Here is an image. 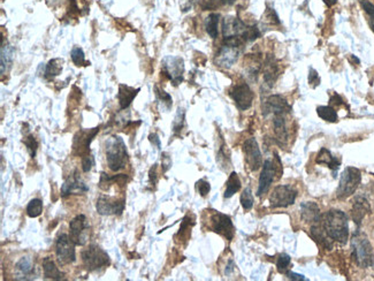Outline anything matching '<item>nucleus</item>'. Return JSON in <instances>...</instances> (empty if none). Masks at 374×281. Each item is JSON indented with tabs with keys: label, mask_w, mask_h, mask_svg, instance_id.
<instances>
[{
	"label": "nucleus",
	"mask_w": 374,
	"mask_h": 281,
	"mask_svg": "<svg viewBox=\"0 0 374 281\" xmlns=\"http://www.w3.org/2000/svg\"><path fill=\"white\" fill-rule=\"evenodd\" d=\"M321 224L324 226L326 234L333 241L345 245L349 240V221L348 217L341 210H329L322 215Z\"/></svg>",
	"instance_id": "obj_1"
},
{
	"label": "nucleus",
	"mask_w": 374,
	"mask_h": 281,
	"mask_svg": "<svg viewBox=\"0 0 374 281\" xmlns=\"http://www.w3.org/2000/svg\"><path fill=\"white\" fill-rule=\"evenodd\" d=\"M106 162L109 170L119 172L123 170L128 163V152L123 140L120 136H111L105 142Z\"/></svg>",
	"instance_id": "obj_2"
},
{
	"label": "nucleus",
	"mask_w": 374,
	"mask_h": 281,
	"mask_svg": "<svg viewBox=\"0 0 374 281\" xmlns=\"http://www.w3.org/2000/svg\"><path fill=\"white\" fill-rule=\"evenodd\" d=\"M351 257L356 264L363 269L374 265V253L369 239L356 233L351 240Z\"/></svg>",
	"instance_id": "obj_3"
},
{
	"label": "nucleus",
	"mask_w": 374,
	"mask_h": 281,
	"mask_svg": "<svg viewBox=\"0 0 374 281\" xmlns=\"http://www.w3.org/2000/svg\"><path fill=\"white\" fill-rule=\"evenodd\" d=\"M362 181V173L356 167H346L343 171L340 183L336 190V196L339 200H345L352 194H355L357 188L359 187Z\"/></svg>",
	"instance_id": "obj_4"
},
{
	"label": "nucleus",
	"mask_w": 374,
	"mask_h": 281,
	"mask_svg": "<svg viewBox=\"0 0 374 281\" xmlns=\"http://www.w3.org/2000/svg\"><path fill=\"white\" fill-rule=\"evenodd\" d=\"M82 262H83L85 269L91 271V272L104 269V267H107L111 264L107 252H105L97 245H91L83 250Z\"/></svg>",
	"instance_id": "obj_5"
},
{
	"label": "nucleus",
	"mask_w": 374,
	"mask_h": 281,
	"mask_svg": "<svg viewBox=\"0 0 374 281\" xmlns=\"http://www.w3.org/2000/svg\"><path fill=\"white\" fill-rule=\"evenodd\" d=\"M297 197V190L290 184H282L273 189L270 196V203L272 208H287L294 204Z\"/></svg>",
	"instance_id": "obj_6"
},
{
	"label": "nucleus",
	"mask_w": 374,
	"mask_h": 281,
	"mask_svg": "<svg viewBox=\"0 0 374 281\" xmlns=\"http://www.w3.org/2000/svg\"><path fill=\"white\" fill-rule=\"evenodd\" d=\"M56 255L59 265H68L76 260L75 253V243L71 241L67 234H61L56 243Z\"/></svg>",
	"instance_id": "obj_7"
},
{
	"label": "nucleus",
	"mask_w": 374,
	"mask_h": 281,
	"mask_svg": "<svg viewBox=\"0 0 374 281\" xmlns=\"http://www.w3.org/2000/svg\"><path fill=\"white\" fill-rule=\"evenodd\" d=\"M161 71L174 85H178L183 81L184 61L180 57H166L163 60Z\"/></svg>",
	"instance_id": "obj_8"
},
{
	"label": "nucleus",
	"mask_w": 374,
	"mask_h": 281,
	"mask_svg": "<svg viewBox=\"0 0 374 281\" xmlns=\"http://www.w3.org/2000/svg\"><path fill=\"white\" fill-rule=\"evenodd\" d=\"M89 221L84 214H78L69 224V238L75 246H84L89 238Z\"/></svg>",
	"instance_id": "obj_9"
},
{
	"label": "nucleus",
	"mask_w": 374,
	"mask_h": 281,
	"mask_svg": "<svg viewBox=\"0 0 374 281\" xmlns=\"http://www.w3.org/2000/svg\"><path fill=\"white\" fill-rule=\"evenodd\" d=\"M229 95H231L233 101L235 102L238 108L241 109V111H245V109L251 107L253 98H255V95H253L251 88H250L245 82L236 84L235 87L232 89L231 92H229Z\"/></svg>",
	"instance_id": "obj_10"
},
{
	"label": "nucleus",
	"mask_w": 374,
	"mask_h": 281,
	"mask_svg": "<svg viewBox=\"0 0 374 281\" xmlns=\"http://www.w3.org/2000/svg\"><path fill=\"white\" fill-rule=\"evenodd\" d=\"M211 228L213 232L225 236L229 241L234 238V225H233L231 217L227 214L214 211V213L211 215Z\"/></svg>",
	"instance_id": "obj_11"
},
{
	"label": "nucleus",
	"mask_w": 374,
	"mask_h": 281,
	"mask_svg": "<svg viewBox=\"0 0 374 281\" xmlns=\"http://www.w3.org/2000/svg\"><path fill=\"white\" fill-rule=\"evenodd\" d=\"M277 167H282L281 163L276 164L273 160L267 159L265 163L263 164V170L259 176V183H258V190H257V196H263L264 194H266L269 191L271 184L273 183L274 179L276 176V169Z\"/></svg>",
	"instance_id": "obj_12"
},
{
	"label": "nucleus",
	"mask_w": 374,
	"mask_h": 281,
	"mask_svg": "<svg viewBox=\"0 0 374 281\" xmlns=\"http://www.w3.org/2000/svg\"><path fill=\"white\" fill-rule=\"evenodd\" d=\"M125 198H122V200H115V198L106 196V195H102L97 200L96 210L102 215L121 214L123 210H125Z\"/></svg>",
	"instance_id": "obj_13"
},
{
	"label": "nucleus",
	"mask_w": 374,
	"mask_h": 281,
	"mask_svg": "<svg viewBox=\"0 0 374 281\" xmlns=\"http://www.w3.org/2000/svg\"><path fill=\"white\" fill-rule=\"evenodd\" d=\"M239 56V46L225 44L219 49L218 53L215 54L214 64L221 68H231L238 61Z\"/></svg>",
	"instance_id": "obj_14"
},
{
	"label": "nucleus",
	"mask_w": 374,
	"mask_h": 281,
	"mask_svg": "<svg viewBox=\"0 0 374 281\" xmlns=\"http://www.w3.org/2000/svg\"><path fill=\"white\" fill-rule=\"evenodd\" d=\"M243 151H244L245 156V163L250 170L257 171L263 166L262 152H260L258 143L253 137L245 140L244 145H243Z\"/></svg>",
	"instance_id": "obj_15"
},
{
	"label": "nucleus",
	"mask_w": 374,
	"mask_h": 281,
	"mask_svg": "<svg viewBox=\"0 0 374 281\" xmlns=\"http://www.w3.org/2000/svg\"><path fill=\"white\" fill-rule=\"evenodd\" d=\"M99 132V127L94 129H89V130H81L78 132L76 135L74 137V142H73V150L75 153L77 155H81L82 157H84L88 153H90V144L94 140V137L97 135V133Z\"/></svg>",
	"instance_id": "obj_16"
},
{
	"label": "nucleus",
	"mask_w": 374,
	"mask_h": 281,
	"mask_svg": "<svg viewBox=\"0 0 374 281\" xmlns=\"http://www.w3.org/2000/svg\"><path fill=\"white\" fill-rule=\"evenodd\" d=\"M291 107L288 105L282 96L280 95H272L266 99L265 104H264L263 112L265 115H269L270 113L275 114H286V113L290 112Z\"/></svg>",
	"instance_id": "obj_17"
},
{
	"label": "nucleus",
	"mask_w": 374,
	"mask_h": 281,
	"mask_svg": "<svg viewBox=\"0 0 374 281\" xmlns=\"http://www.w3.org/2000/svg\"><path fill=\"white\" fill-rule=\"evenodd\" d=\"M246 27L248 26L241 19L227 16L222 21V35H224V38H228V37H241L242 38Z\"/></svg>",
	"instance_id": "obj_18"
},
{
	"label": "nucleus",
	"mask_w": 374,
	"mask_h": 281,
	"mask_svg": "<svg viewBox=\"0 0 374 281\" xmlns=\"http://www.w3.org/2000/svg\"><path fill=\"white\" fill-rule=\"evenodd\" d=\"M89 190L82 179L78 176L77 172H75L73 176H70L65 181L63 187H61V196L66 197L71 194H84Z\"/></svg>",
	"instance_id": "obj_19"
},
{
	"label": "nucleus",
	"mask_w": 374,
	"mask_h": 281,
	"mask_svg": "<svg viewBox=\"0 0 374 281\" xmlns=\"http://www.w3.org/2000/svg\"><path fill=\"white\" fill-rule=\"evenodd\" d=\"M371 210L370 203L367 202L365 197L363 196H357L355 200H353L352 203V208H351V218L352 220L355 221L356 225H360L362 224V220L364 217L369 213Z\"/></svg>",
	"instance_id": "obj_20"
},
{
	"label": "nucleus",
	"mask_w": 374,
	"mask_h": 281,
	"mask_svg": "<svg viewBox=\"0 0 374 281\" xmlns=\"http://www.w3.org/2000/svg\"><path fill=\"white\" fill-rule=\"evenodd\" d=\"M301 215L302 219L308 224H317L321 221L322 215L320 213V209L314 202H304L301 204Z\"/></svg>",
	"instance_id": "obj_21"
},
{
	"label": "nucleus",
	"mask_w": 374,
	"mask_h": 281,
	"mask_svg": "<svg viewBox=\"0 0 374 281\" xmlns=\"http://www.w3.org/2000/svg\"><path fill=\"white\" fill-rule=\"evenodd\" d=\"M34 270H35V265H34V260L32 257H22L15 265L16 279L29 280V277L33 276Z\"/></svg>",
	"instance_id": "obj_22"
},
{
	"label": "nucleus",
	"mask_w": 374,
	"mask_h": 281,
	"mask_svg": "<svg viewBox=\"0 0 374 281\" xmlns=\"http://www.w3.org/2000/svg\"><path fill=\"white\" fill-rule=\"evenodd\" d=\"M139 90L140 89H134V88L128 87V85H125V84L119 85L118 98H119L120 106H121L122 109L129 107L130 104H132L133 101H134V98L136 97L137 94L139 92Z\"/></svg>",
	"instance_id": "obj_23"
},
{
	"label": "nucleus",
	"mask_w": 374,
	"mask_h": 281,
	"mask_svg": "<svg viewBox=\"0 0 374 281\" xmlns=\"http://www.w3.org/2000/svg\"><path fill=\"white\" fill-rule=\"evenodd\" d=\"M315 163L319 165H327L333 171H338L341 165V160L333 156L331 151L326 148H322L319 151L317 158H315Z\"/></svg>",
	"instance_id": "obj_24"
},
{
	"label": "nucleus",
	"mask_w": 374,
	"mask_h": 281,
	"mask_svg": "<svg viewBox=\"0 0 374 281\" xmlns=\"http://www.w3.org/2000/svg\"><path fill=\"white\" fill-rule=\"evenodd\" d=\"M1 74L5 75L12 68L13 60H14V49L9 44H2L1 46Z\"/></svg>",
	"instance_id": "obj_25"
},
{
	"label": "nucleus",
	"mask_w": 374,
	"mask_h": 281,
	"mask_svg": "<svg viewBox=\"0 0 374 281\" xmlns=\"http://www.w3.org/2000/svg\"><path fill=\"white\" fill-rule=\"evenodd\" d=\"M43 271L44 277H45L46 279L61 280L64 278V273L58 269L56 263H54L50 257H45V258L43 259Z\"/></svg>",
	"instance_id": "obj_26"
},
{
	"label": "nucleus",
	"mask_w": 374,
	"mask_h": 281,
	"mask_svg": "<svg viewBox=\"0 0 374 281\" xmlns=\"http://www.w3.org/2000/svg\"><path fill=\"white\" fill-rule=\"evenodd\" d=\"M127 180H128V177H127L126 174H118V176H108L107 174L102 172V176H101V181H99V188H101L102 190H105L107 191L109 188L112 187L113 183H120L121 186H125V184L127 183Z\"/></svg>",
	"instance_id": "obj_27"
},
{
	"label": "nucleus",
	"mask_w": 374,
	"mask_h": 281,
	"mask_svg": "<svg viewBox=\"0 0 374 281\" xmlns=\"http://www.w3.org/2000/svg\"><path fill=\"white\" fill-rule=\"evenodd\" d=\"M274 125V133H275L276 139L279 142L284 143V140L288 139V132L286 128V120H284V114H275L273 119Z\"/></svg>",
	"instance_id": "obj_28"
},
{
	"label": "nucleus",
	"mask_w": 374,
	"mask_h": 281,
	"mask_svg": "<svg viewBox=\"0 0 374 281\" xmlns=\"http://www.w3.org/2000/svg\"><path fill=\"white\" fill-rule=\"evenodd\" d=\"M63 64L64 59H61V58H56V59L50 60L49 64L46 65L45 70H44V76L47 80H53L54 77L58 76L63 71Z\"/></svg>",
	"instance_id": "obj_29"
},
{
	"label": "nucleus",
	"mask_w": 374,
	"mask_h": 281,
	"mask_svg": "<svg viewBox=\"0 0 374 281\" xmlns=\"http://www.w3.org/2000/svg\"><path fill=\"white\" fill-rule=\"evenodd\" d=\"M276 73L277 66L275 64V60H274L272 57H269L265 63V73H264V77H265V83L269 85L270 88H272L274 82H275Z\"/></svg>",
	"instance_id": "obj_30"
},
{
	"label": "nucleus",
	"mask_w": 374,
	"mask_h": 281,
	"mask_svg": "<svg viewBox=\"0 0 374 281\" xmlns=\"http://www.w3.org/2000/svg\"><path fill=\"white\" fill-rule=\"evenodd\" d=\"M219 21H220V15L217 14V13H212L205 20V29H206L208 36L213 39L217 38L219 35Z\"/></svg>",
	"instance_id": "obj_31"
},
{
	"label": "nucleus",
	"mask_w": 374,
	"mask_h": 281,
	"mask_svg": "<svg viewBox=\"0 0 374 281\" xmlns=\"http://www.w3.org/2000/svg\"><path fill=\"white\" fill-rule=\"evenodd\" d=\"M239 189H241V180H239L238 173L232 172L231 176H229L228 177L227 186H226V190L224 195L225 198L233 197Z\"/></svg>",
	"instance_id": "obj_32"
},
{
	"label": "nucleus",
	"mask_w": 374,
	"mask_h": 281,
	"mask_svg": "<svg viewBox=\"0 0 374 281\" xmlns=\"http://www.w3.org/2000/svg\"><path fill=\"white\" fill-rule=\"evenodd\" d=\"M317 113L319 118L327 122H336L338 121V113L332 106H319L317 108Z\"/></svg>",
	"instance_id": "obj_33"
},
{
	"label": "nucleus",
	"mask_w": 374,
	"mask_h": 281,
	"mask_svg": "<svg viewBox=\"0 0 374 281\" xmlns=\"http://www.w3.org/2000/svg\"><path fill=\"white\" fill-rule=\"evenodd\" d=\"M43 212V202L39 198H34L27 205V214L30 218H37Z\"/></svg>",
	"instance_id": "obj_34"
},
{
	"label": "nucleus",
	"mask_w": 374,
	"mask_h": 281,
	"mask_svg": "<svg viewBox=\"0 0 374 281\" xmlns=\"http://www.w3.org/2000/svg\"><path fill=\"white\" fill-rule=\"evenodd\" d=\"M70 57H71V60H73V63L75 65H76L77 67L87 66L88 63H87V61H85L84 52H83V50L81 49V47L74 46L73 50H71Z\"/></svg>",
	"instance_id": "obj_35"
},
{
	"label": "nucleus",
	"mask_w": 374,
	"mask_h": 281,
	"mask_svg": "<svg viewBox=\"0 0 374 281\" xmlns=\"http://www.w3.org/2000/svg\"><path fill=\"white\" fill-rule=\"evenodd\" d=\"M239 201H241L242 207L245 211L251 210L252 207H253V196H252V193H251V189H250L249 187H246L245 189L242 191Z\"/></svg>",
	"instance_id": "obj_36"
},
{
	"label": "nucleus",
	"mask_w": 374,
	"mask_h": 281,
	"mask_svg": "<svg viewBox=\"0 0 374 281\" xmlns=\"http://www.w3.org/2000/svg\"><path fill=\"white\" fill-rule=\"evenodd\" d=\"M260 37V32L257 26H248L246 27L244 34H243L242 39L244 42H252Z\"/></svg>",
	"instance_id": "obj_37"
},
{
	"label": "nucleus",
	"mask_w": 374,
	"mask_h": 281,
	"mask_svg": "<svg viewBox=\"0 0 374 281\" xmlns=\"http://www.w3.org/2000/svg\"><path fill=\"white\" fill-rule=\"evenodd\" d=\"M184 116L185 112L183 108H178L176 115H175L174 122H173V132L174 134H178L183 128L184 126Z\"/></svg>",
	"instance_id": "obj_38"
},
{
	"label": "nucleus",
	"mask_w": 374,
	"mask_h": 281,
	"mask_svg": "<svg viewBox=\"0 0 374 281\" xmlns=\"http://www.w3.org/2000/svg\"><path fill=\"white\" fill-rule=\"evenodd\" d=\"M154 91H156V96H157L158 101H159V103L163 104V107H165L166 109H170V106H171V97L170 96L168 95L166 91L160 90V89L158 87L154 88Z\"/></svg>",
	"instance_id": "obj_39"
},
{
	"label": "nucleus",
	"mask_w": 374,
	"mask_h": 281,
	"mask_svg": "<svg viewBox=\"0 0 374 281\" xmlns=\"http://www.w3.org/2000/svg\"><path fill=\"white\" fill-rule=\"evenodd\" d=\"M236 0H204V2L202 4V7L204 9H211V8H217L219 6L224 5H233Z\"/></svg>",
	"instance_id": "obj_40"
},
{
	"label": "nucleus",
	"mask_w": 374,
	"mask_h": 281,
	"mask_svg": "<svg viewBox=\"0 0 374 281\" xmlns=\"http://www.w3.org/2000/svg\"><path fill=\"white\" fill-rule=\"evenodd\" d=\"M23 143H25L27 149H28L30 156H32L34 158V157L36 156L37 149H38V143H37L35 137H34L33 135L27 136V137H25V140H23Z\"/></svg>",
	"instance_id": "obj_41"
},
{
	"label": "nucleus",
	"mask_w": 374,
	"mask_h": 281,
	"mask_svg": "<svg viewBox=\"0 0 374 281\" xmlns=\"http://www.w3.org/2000/svg\"><path fill=\"white\" fill-rule=\"evenodd\" d=\"M290 256L287 255V253H282V255L279 256V258L276 260V269L279 272L283 273L284 271L288 269V266L290 265Z\"/></svg>",
	"instance_id": "obj_42"
},
{
	"label": "nucleus",
	"mask_w": 374,
	"mask_h": 281,
	"mask_svg": "<svg viewBox=\"0 0 374 281\" xmlns=\"http://www.w3.org/2000/svg\"><path fill=\"white\" fill-rule=\"evenodd\" d=\"M94 165H95V159L90 153H88V155L82 157V170H83V172L85 173L90 172Z\"/></svg>",
	"instance_id": "obj_43"
},
{
	"label": "nucleus",
	"mask_w": 374,
	"mask_h": 281,
	"mask_svg": "<svg viewBox=\"0 0 374 281\" xmlns=\"http://www.w3.org/2000/svg\"><path fill=\"white\" fill-rule=\"evenodd\" d=\"M197 189H198V191H200L201 196L205 197L208 193H210V190H211V184L208 183L206 180H203V179H202V180H200V181H198V182H197Z\"/></svg>",
	"instance_id": "obj_44"
},
{
	"label": "nucleus",
	"mask_w": 374,
	"mask_h": 281,
	"mask_svg": "<svg viewBox=\"0 0 374 281\" xmlns=\"http://www.w3.org/2000/svg\"><path fill=\"white\" fill-rule=\"evenodd\" d=\"M362 6L366 14L370 16V21H374V5L372 2L367 1V0H363Z\"/></svg>",
	"instance_id": "obj_45"
},
{
	"label": "nucleus",
	"mask_w": 374,
	"mask_h": 281,
	"mask_svg": "<svg viewBox=\"0 0 374 281\" xmlns=\"http://www.w3.org/2000/svg\"><path fill=\"white\" fill-rule=\"evenodd\" d=\"M308 83H310L313 88L318 87L319 83H320V77H319V74L313 70V68H311L310 74H308Z\"/></svg>",
	"instance_id": "obj_46"
},
{
	"label": "nucleus",
	"mask_w": 374,
	"mask_h": 281,
	"mask_svg": "<svg viewBox=\"0 0 374 281\" xmlns=\"http://www.w3.org/2000/svg\"><path fill=\"white\" fill-rule=\"evenodd\" d=\"M266 18H267V21L272 23V25H280L279 16H277V14L275 13V11H274V9L267 8Z\"/></svg>",
	"instance_id": "obj_47"
},
{
	"label": "nucleus",
	"mask_w": 374,
	"mask_h": 281,
	"mask_svg": "<svg viewBox=\"0 0 374 281\" xmlns=\"http://www.w3.org/2000/svg\"><path fill=\"white\" fill-rule=\"evenodd\" d=\"M171 166V159L167 153H163V159H161V167H163V172H167Z\"/></svg>",
	"instance_id": "obj_48"
},
{
	"label": "nucleus",
	"mask_w": 374,
	"mask_h": 281,
	"mask_svg": "<svg viewBox=\"0 0 374 281\" xmlns=\"http://www.w3.org/2000/svg\"><path fill=\"white\" fill-rule=\"evenodd\" d=\"M157 169H158V165L157 164H154V165L150 169V172H149V180H150V183H152V184H156L158 181Z\"/></svg>",
	"instance_id": "obj_49"
},
{
	"label": "nucleus",
	"mask_w": 374,
	"mask_h": 281,
	"mask_svg": "<svg viewBox=\"0 0 374 281\" xmlns=\"http://www.w3.org/2000/svg\"><path fill=\"white\" fill-rule=\"evenodd\" d=\"M287 278L290 280H295V281H302V280H306V278H305L304 276H302V274H297L295 272H291V271H288L287 272Z\"/></svg>",
	"instance_id": "obj_50"
},
{
	"label": "nucleus",
	"mask_w": 374,
	"mask_h": 281,
	"mask_svg": "<svg viewBox=\"0 0 374 281\" xmlns=\"http://www.w3.org/2000/svg\"><path fill=\"white\" fill-rule=\"evenodd\" d=\"M149 140L151 142V144H152L153 146H157V149H160V139L158 137L157 134H151V135L149 136Z\"/></svg>",
	"instance_id": "obj_51"
},
{
	"label": "nucleus",
	"mask_w": 374,
	"mask_h": 281,
	"mask_svg": "<svg viewBox=\"0 0 374 281\" xmlns=\"http://www.w3.org/2000/svg\"><path fill=\"white\" fill-rule=\"evenodd\" d=\"M329 103H331V104H336V105L340 106V105L343 104V99L341 97H340L339 95H334L331 98V101H329Z\"/></svg>",
	"instance_id": "obj_52"
},
{
	"label": "nucleus",
	"mask_w": 374,
	"mask_h": 281,
	"mask_svg": "<svg viewBox=\"0 0 374 281\" xmlns=\"http://www.w3.org/2000/svg\"><path fill=\"white\" fill-rule=\"evenodd\" d=\"M322 1H324L328 7H332V6H334L336 2H338V0H322Z\"/></svg>",
	"instance_id": "obj_53"
},
{
	"label": "nucleus",
	"mask_w": 374,
	"mask_h": 281,
	"mask_svg": "<svg viewBox=\"0 0 374 281\" xmlns=\"http://www.w3.org/2000/svg\"><path fill=\"white\" fill-rule=\"evenodd\" d=\"M69 1L71 2V5H73V6H74V8H75V9H78L77 5H76V0H69Z\"/></svg>",
	"instance_id": "obj_54"
}]
</instances>
